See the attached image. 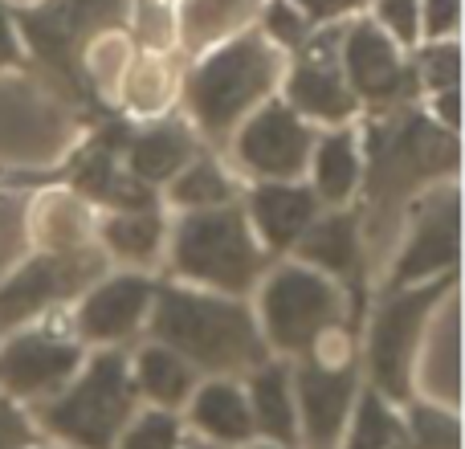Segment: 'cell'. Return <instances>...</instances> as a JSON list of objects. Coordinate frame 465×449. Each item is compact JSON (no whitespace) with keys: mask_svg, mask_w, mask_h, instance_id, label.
<instances>
[{"mask_svg":"<svg viewBox=\"0 0 465 449\" xmlns=\"http://www.w3.org/2000/svg\"><path fill=\"white\" fill-rule=\"evenodd\" d=\"M282 82V54L257 33L232 37L217 54L193 65L184 82V103L196 127L221 144L229 139L262 103H270L273 86Z\"/></svg>","mask_w":465,"mask_h":449,"instance_id":"cell-2","label":"cell"},{"mask_svg":"<svg viewBox=\"0 0 465 449\" xmlns=\"http://www.w3.org/2000/svg\"><path fill=\"white\" fill-rule=\"evenodd\" d=\"M380 21H384L388 37L412 45L420 37V8L417 0H380Z\"/></svg>","mask_w":465,"mask_h":449,"instance_id":"cell-33","label":"cell"},{"mask_svg":"<svg viewBox=\"0 0 465 449\" xmlns=\"http://www.w3.org/2000/svg\"><path fill=\"white\" fill-rule=\"evenodd\" d=\"M180 449H221V445H209V442H193V445H180Z\"/></svg>","mask_w":465,"mask_h":449,"instance_id":"cell-38","label":"cell"},{"mask_svg":"<svg viewBox=\"0 0 465 449\" xmlns=\"http://www.w3.org/2000/svg\"><path fill=\"white\" fill-rule=\"evenodd\" d=\"M404 437H409V449H461L458 417L437 404H412L404 413Z\"/></svg>","mask_w":465,"mask_h":449,"instance_id":"cell-27","label":"cell"},{"mask_svg":"<svg viewBox=\"0 0 465 449\" xmlns=\"http://www.w3.org/2000/svg\"><path fill=\"white\" fill-rule=\"evenodd\" d=\"M188 421L213 445H249V437H253V413H249L245 388L232 384V380L196 384L188 396Z\"/></svg>","mask_w":465,"mask_h":449,"instance_id":"cell-20","label":"cell"},{"mask_svg":"<svg viewBox=\"0 0 465 449\" xmlns=\"http://www.w3.org/2000/svg\"><path fill=\"white\" fill-rule=\"evenodd\" d=\"M245 401H249V413H253V434H262L270 445H282V449L298 445V409H294L290 364L265 360L262 368L249 372Z\"/></svg>","mask_w":465,"mask_h":449,"instance_id":"cell-19","label":"cell"},{"mask_svg":"<svg viewBox=\"0 0 465 449\" xmlns=\"http://www.w3.org/2000/svg\"><path fill=\"white\" fill-rule=\"evenodd\" d=\"M450 286L453 274H445V278L396 290L376 311L368 335V372H371V388L384 401H409L412 396V352H417V339L425 331L429 314L437 311V303L445 298Z\"/></svg>","mask_w":465,"mask_h":449,"instance_id":"cell-7","label":"cell"},{"mask_svg":"<svg viewBox=\"0 0 465 449\" xmlns=\"http://www.w3.org/2000/svg\"><path fill=\"white\" fill-rule=\"evenodd\" d=\"M16 57H21V49H16L13 21H8V13H5V8H0V65H13Z\"/></svg>","mask_w":465,"mask_h":449,"instance_id":"cell-37","label":"cell"},{"mask_svg":"<svg viewBox=\"0 0 465 449\" xmlns=\"http://www.w3.org/2000/svg\"><path fill=\"white\" fill-rule=\"evenodd\" d=\"M265 29H270L273 45H290V49H298L311 37V21H306L290 0H273V5L265 8Z\"/></svg>","mask_w":465,"mask_h":449,"instance_id":"cell-32","label":"cell"},{"mask_svg":"<svg viewBox=\"0 0 465 449\" xmlns=\"http://www.w3.org/2000/svg\"><path fill=\"white\" fill-rule=\"evenodd\" d=\"M257 8V0H188L184 5V45L204 49L217 37L232 33L241 21H249V13Z\"/></svg>","mask_w":465,"mask_h":449,"instance_id":"cell-26","label":"cell"},{"mask_svg":"<svg viewBox=\"0 0 465 449\" xmlns=\"http://www.w3.org/2000/svg\"><path fill=\"white\" fill-rule=\"evenodd\" d=\"M249 449H282V445H270V442H265V445H249Z\"/></svg>","mask_w":465,"mask_h":449,"instance_id":"cell-39","label":"cell"},{"mask_svg":"<svg viewBox=\"0 0 465 449\" xmlns=\"http://www.w3.org/2000/svg\"><path fill=\"white\" fill-rule=\"evenodd\" d=\"M172 262L176 274L196 286L221 290V294H245L257 286L265 270V249L257 245L253 229L245 221V209L225 205V209L184 213L172 233Z\"/></svg>","mask_w":465,"mask_h":449,"instance_id":"cell-5","label":"cell"},{"mask_svg":"<svg viewBox=\"0 0 465 449\" xmlns=\"http://www.w3.org/2000/svg\"><path fill=\"white\" fill-rule=\"evenodd\" d=\"M155 286L143 274H119V278L98 282L94 290H86L74 311V331L86 344L114 347L123 339H131L139 331V323L152 311Z\"/></svg>","mask_w":465,"mask_h":449,"instance_id":"cell-15","label":"cell"},{"mask_svg":"<svg viewBox=\"0 0 465 449\" xmlns=\"http://www.w3.org/2000/svg\"><path fill=\"white\" fill-rule=\"evenodd\" d=\"M168 82H163V70L160 62H152V57H143V62L131 70V82H127V103L131 111H160L163 103H168Z\"/></svg>","mask_w":465,"mask_h":449,"instance_id":"cell-31","label":"cell"},{"mask_svg":"<svg viewBox=\"0 0 465 449\" xmlns=\"http://www.w3.org/2000/svg\"><path fill=\"white\" fill-rule=\"evenodd\" d=\"M286 106L298 119H319L331 127H343L355 115L360 98L339 70V33H319L298 45V62L286 78Z\"/></svg>","mask_w":465,"mask_h":449,"instance_id":"cell-13","label":"cell"},{"mask_svg":"<svg viewBox=\"0 0 465 449\" xmlns=\"http://www.w3.org/2000/svg\"><path fill=\"white\" fill-rule=\"evenodd\" d=\"M314 131L306 119H298L286 103H262L237 127L232 155L257 180H294L311 164Z\"/></svg>","mask_w":465,"mask_h":449,"instance_id":"cell-10","label":"cell"},{"mask_svg":"<svg viewBox=\"0 0 465 449\" xmlns=\"http://www.w3.org/2000/svg\"><path fill=\"white\" fill-rule=\"evenodd\" d=\"M131 384L135 393H143L147 401H155L160 409L176 413V404H188L196 388V368L188 360H180L172 347L147 344L139 347L135 364H131Z\"/></svg>","mask_w":465,"mask_h":449,"instance_id":"cell-22","label":"cell"},{"mask_svg":"<svg viewBox=\"0 0 465 449\" xmlns=\"http://www.w3.org/2000/svg\"><path fill=\"white\" fill-rule=\"evenodd\" d=\"M103 274V257L94 249H49V254L25 262L16 274L0 282V331L21 327L25 319L49 311L54 303H65L78 290Z\"/></svg>","mask_w":465,"mask_h":449,"instance_id":"cell-8","label":"cell"},{"mask_svg":"<svg viewBox=\"0 0 465 449\" xmlns=\"http://www.w3.org/2000/svg\"><path fill=\"white\" fill-rule=\"evenodd\" d=\"M319 196L306 185L294 180H262V185L249 193V209L245 221L253 229L257 245L270 249V254H286L294 249V241L311 229V221L319 217Z\"/></svg>","mask_w":465,"mask_h":449,"instance_id":"cell-17","label":"cell"},{"mask_svg":"<svg viewBox=\"0 0 465 449\" xmlns=\"http://www.w3.org/2000/svg\"><path fill=\"white\" fill-rule=\"evenodd\" d=\"M294 380V409H298V442L306 449H335L343 442V425L351 417L360 372L355 360L327 364L314 355H298V368H290Z\"/></svg>","mask_w":465,"mask_h":449,"instance_id":"cell-9","label":"cell"},{"mask_svg":"<svg viewBox=\"0 0 465 449\" xmlns=\"http://www.w3.org/2000/svg\"><path fill=\"white\" fill-rule=\"evenodd\" d=\"M339 70H343L351 95L371 103L376 111H401V106H412V98L420 95L417 70L401 62L396 41L371 21H360L347 29Z\"/></svg>","mask_w":465,"mask_h":449,"instance_id":"cell-12","label":"cell"},{"mask_svg":"<svg viewBox=\"0 0 465 449\" xmlns=\"http://www.w3.org/2000/svg\"><path fill=\"white\" fill-rule=\"evenodd\" d=\"M311 168H314V188L319 205H331V209H343L355 196L363 180V160H360V135L347 127L331 131V135L314 139L311 152Z\"/></svg>","mask_w":465,"mask_h":449,"instance_id":"cell-21","label":"cell"},{"mask_svg":"<svg viewBox=\"0 0 465 449\" xmlns=\"http://www.w3.org/2000/svg\"><path fill=\"white\" fill-rule=\"evenodd\" d=\"M180 445H184V425L168 409L135 413L127 421V429L119 434V442H114V449H180Z\"/></svg>","mask_w":465,"mask_h":449,"instance_id":"cell-28","label":"cell"},{"mask_svg":"<svg viewBox=\"0 0 465 449\" xmlns=\"http://www.w3.org/2000/svg\"><path fill=\"white\" fill-rule=\"evenodd\" d=\"M294 254L302 265L311 270L327 274L331 282L351 290V306H355V319H360V306H363V233H360V217L351 209H331L319 213L311 221V229L294 241Z\"/></svg>","mask_w":465,"mask_h":449,"instance_id":"cell-14","label":"cell"},{"mask_svg":"<svg viewBox=\"0 0 465 449\" xmlns=\"http://www.w3.org/2000/svg\"><path fill=\"white\" fill-rule=\"evenodd\" d=\"M98 237L114 257L135 265H152L163 245V217L160 213H111L98 224Z\"/></svg>","mask_w":465,"mask_h":449,"instance_id":"cell-23","label":"cell"},{"mask_svg":"<svg viewBox=\"0 0 465 449\" xmlns=\"http://www.w3.org/2000/svg\"><path fill=\"white\" fill-rule=\"evenodd\" d=\"M458 16H461V0H425V21L420 29L429 37H445V33L458 29Z\"/></svg>","mask_w":465,"mask_h":449,"instance_id":"cell-35","label":"cell"},{"mask_svg":"<svg viewBox=\"0 0 465 449\" xmlns=\"http://www.w3.org/2000/svg\"><path fill=\"white\" fill-rule=\"evenodd\" d=\"M152 335L155 344L172 347L196 372H253L270 360L253 311L237 298L204 294V290L160 286L152 298Z\"/></svg>","mask_w":465,"mask_h":449,"instance_id":"cell-1","label":"cell"},{"mask_svg":"<svg viewBox=\"0 0 465 449\" xmlns=\"http://www.w3.org/2000/svg\"><path fill=\"white\" fill-rule=\"evenodd\" d=\"M123 160H127L123 168H127L135 180H143L147 188L172 185V176H180V172L196 160V135L176 119L152 123V127L131 135Z\"/></svg>","mask_w":465,"mask_h":449,"instance_id":"cell-18","label":"cell"},{"mask_svg":"<svg viewBox=\"0 0 465 449\" xmlns=\"http://www.w3.org/2000/svg\"><path fill=\"white\" fill-rule=\"evenodd\" d=\"M41 237L54 249H78L86 245V209L70 201H49V209H41Z\"/></svg>","mask_w":465,"mask_h":449,"instance_id":"cell-29","label":"cell"},{"mask_svg":"<svg viewBox=\"0 0 465 449\" xmlns=\"http://www.w3.org/2000/svg\"><path fill=\"white\" fill-rule=\"evenodd\" d=\"M343 286L302 262L278 265L262 282V294H257L262 339L265 347H278L282 355H306L327 331L343 327Z\"/></svg>","mask_w":465,"mask_h":449,"instance_id":"cell-6","label":"cell"},{"mask_svg":"<svg viewBox=\"0 0 465 449\" xmlns=\"http://www.w3.org/2000/svg\"><path fill=\"white\" fill-rule=\"evenodd\" d=\"M82 368V347L74 335H62L54 327L16 331L0 347V393L13 401H49L74 380Z\"/></svg>","mask_w":465,"mask_h":449,"instance_id":"cell-11","label":"cell"},{"mask_svg":"<svg viewBox=\"0 0 465 449\" xmlns=\"http://www.w3.org/2000/svg\"><path fill=\"white\" fill-rule=\"evenodd\" d=\"M458 172V135L437 127L412 106L384 111V119L368 131V196L380 213L401 205L417 185Z\"/></svg>","mask_w":465,"mask_h":449,"instance_id":"cell-4","label":"cell"},{"mask_svg":"<svg viewBox=\"0 0 465 449\" xmlns=\"http://www.w3.org/2000/svg\"><path fill=\"white\" fill-rule=\"evenodd\" d=\"M290 5H294L306 21H335V16L351 13L360 0H290Z\"/></svg>","mask_w":465,"mask_h":449,"instance_id":"cell-36","label":"cell"},{"mask_svg":"<svg viewBox=\"0 0 465 449\" xmlns=\"http://www.w3.org/2000/svg\"><path fill=\"white\" fill-rule=\"evenodd\" d=\"M33 425L5 393H0V449H33Z\"/></svg>","mask_w":465,"mask_h":449,"instance_id":"cell-34","label":"cell"},{"mask_svg":"<svg viewBox=\"0 0 465 449\" xmlns=\"http://www.w3.org/2000/svg\"><path fill=\"white\" fill-rule=\"evenodd\" d=\"M412 70H417L420 90H433V95H441V90H458V78H461V49L453 45V41L429 45L425 54H420V62L412 65Z\"/></svg>","mask_w":465,"mask_h":449,"instance_id":"cell-30","label":"cell"},{"mask_svg":"<svg viewBox=\"0 0 465 449\" xmlns=\"http://www.w3.org/2000/svg\"><path fill=\"white\" fill-rule=\"evenodd\" d=\"M41 425L74 449H114L127 421L135 417V384H131V360L119 347L94 352L82 372L37 404Z\"/></svg>","mask_w":465,"mask_h":449,"instance_id":"cell-3","label":"cell"},{"mask_svg":"<svg viewBox=\"0 0 465 449\" xmlns=\"http://www.w3.org/2000/svg\"><path fill=\"white\" fill-rule=\"evenodd\" d=\"M453 270H458V193L450 188L441 205H429L420 221L412 224L409 245L396 257L392 278H388V294L445 278Z\"/></svg>","mask_w":465,"mask_h":449,"instance_id":"cell-16","label":"cell"},{"mask_svg":"<svg viewBox=\"0 0 465 449\" xmlns=\"http://www.w3.org/2000/svg\"><path fill=\"white\" fill-rule=\"evenodd\" d=\"M168 196L188 213L225 209V205H232V180L225 176V168L213 155H196L180 176H172Z\"/></svg>","mask_w":465,"mask_h":449,"instance_id":"cell-25","label":"cell"},{"mask_svg":"<svg viewBox=\"0 0 465 449\" xmlns=\"http://www.w3.org/2000/svg\"><path fill=\"white\" fill-rule=\"evenodd\" d=\"M347 449H409L404 417L376 388H363L360 401H355V421H351V434H347Z\"/></svg>","mask_w":465,"mask_h":449,"instance_id":"cell-24","label":"cell"}]
</instances>
